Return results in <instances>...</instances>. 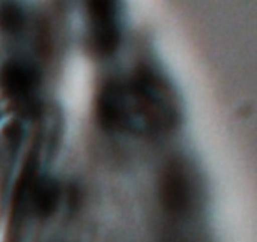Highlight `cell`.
I'll return each mask as SVG.
<instances>
[{
    "mask_svg": "<svg viewBox=\"0 0 257 242\" xmlns=\"http://www.w3.org/2000/svg\"><path fill=\"white\" fill-rule=\"evenodd\" d=\"M24 24V12L23 9L12 3L5 2L0 5V29L6 33H17L21 30Z\"/></svg>",
    "mask_w": 257,
    "mask_h": 242,
    "instance_id": "obj_8",
    "label": "cell"
},
{
    "mask_svg": "<svg viewBox=\"0 0 257 242\" xmlns=\"http://www.w3.org/2000/svg\"><path fill=\"white\" fill-rule=\"evenodd\" d=\"M160 197L164 209L173 215H182L193 202V188L188 173L181 161H172L163 173Z\"/></svg>",
    "mask_w": 257,
    "mask_h": 242,
    "instance_id": "obj_4",
    "label": "cell"
},
{
    "mask_svg": "<svg viewBox=\"0 0 257 242\" xmlns=\"http://www.w3.org/2000/svg\"><path fill=\"white\" fill-rule=\"evenodd\" d=\"M89 38L99 56H111L120 44L117 0H86Z\"/></svg>",
    "mask_w": 257,
    "mask_h": 242,
    "instance_id": "obj_2",
    "label": "cell"
},
{
    "mask_svg": "<svg viewBox=\"0 0 257 242\" xmlns=\"http://www.w3.org/2000/svg\"><path fill=\"white\" fill-rule=\"evenodd\" d=\"M96 114L99 124L107 130L123 128L130 117V102L126 86L111 80L105 83L96 99Z\"/></svg>",
    "mask_w": 257,
    "mask_h": 242,
    "instance_id": "obj_5",
    "label": "cell"
},
{
    "mask_svg": "<svg viewBox=\"0 0 257 242\" xmlns=\"http://www.w3.org/2000/svg\"><path fill=\"white\" fill-rule=\"evenodd\" d=\"M59 200H60V187L54 181L39 178L32 194L30 209L38 217L47 218L56 211Z\"/></svg>",
    "mask_w": 257,
    "mask_h": 242,
    "instance_id": "obj_7",
    "label": "cell"
},
{
    "mask_svg": "<svg viewBox=\"0 0 257 242\" xmlns=\"http://www.w3.org/2000/svg\"><path fill=\"white\" fill-rule=\"evenodd\" d=\"M38 167H39L38 154H36V151H33L30 154V157L27 158V161L24 163L20 178H18V182H17V187H15V193L12 197V211H11L12 223L20 221L21 217L30 208L32 194L39 181Z\"/></svg>",
    "mask_w": 257,
    "mask_h": 242,
    "instance_id": "obj_6",
    "label": "cell"
},
{
    "mask_svg": "<svg viewBox=\"0 0 257 242\" xmlns=\"http://www.w3.org/2000/svg\"><path fill=\"white\" fill-rule=\"evenodd\" d=\"M41 86L39 71L26 62L11 60L0 69V87L5 95L20 104H30Z\"/></svg>",
    "mask_w": 257,
    "mask_h": 242,
    "instance_id": "obj_3",
    "label": "cell"
},
{
    "mask_svg": "<svg viewBox=\"0 0 257 242\" xmlns=\"http://www.w3.org/2000/svg\"><path fill=\"white\" fill-rule=\"evenodd\" d=\"M136 113L152 131L172 130L179 122V110L167 81L154 69L142 66L126 86Z\"/></svg>",
    "mask_w": 257,
    "mask_h": 242,
    "instance_id": "obj_1",
    "label": "cell"
}]
</instances>
